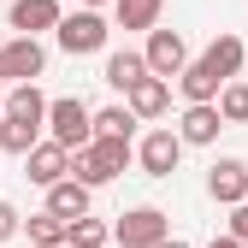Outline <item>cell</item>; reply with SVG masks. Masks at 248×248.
<instances>
[{"label": "cell", "instance_id": "obj_10", "mask_svg": "<svg viewBox=\"0 0 248 248\" xmlns=\"http://www.w3.org/2000/svg\"><path fill=\"white\" fill-rule=\"evenodd\" d=\"M207 195L219 201V207L248 201V166H242V160H213V166H207Z\"/></svg>", "mask_w": 248, "mask_h": 248}, {"label": "cell", "instance_id": "obj_4", "mask_svg": "<svg viewBox=\"0 0 248 248\" xmlns=\"http://www.w3.org/2000/svg\"><path fill=\"white\" fill-rule=\"evenodd\" d=\"M171 236V219L160 207H130V213H118V225H112V242L124 248H160Z\"/></svg>", "mask_w": 248, "mask_h": 248}, {"label": "cell", "instance_id": "obj_21", "mask_svg": "<svg viewBox=\"0 0 248 248\" xmlns=\"http://www.w3.org/2000/svg\"><path fill=\"white\" fill-rule=\"evenodd\" d=\"M136 112H130V101H124V107H101L95 112V136H136Z\"/></svg>", "mask_w": 248, "mask_h": 248}, {"label": "cell", "instance_id": "obj_1", "mask_svg": "<svg viewBox=\"0 0 248 248\" xmlns=\"http://www.w3.org/2000/svg\"><path fill=\"white\" fill-rule=\"evenodd\" d=\"M130 160H136L130 136H95L89 148H77V154H71V177H83L89 189H101V183H112Z\"/></svg>", "mask_w": 248, "mask_h": 248}, {"label": "cell", "instance_id": "obj_13", "mask_svg": "<svg viewBox=\"0 0 248 248\" xmlns=\"http://www.w3.org/2000/svg\"><path fill=\"white\" fill-rule=\"evenodd\" d=\"M118 95H130V89L148 77V53H136V47H124V53H107V71H101Z\"/></svg>", "mask_w": 248, "mask_h": 248}, {"label": "cell", "instance_id": "obj_23", "mask_svg": "<svg viewBox=\"0 0 248 248\" xmlns=\"http://www.w3.org/2000/svg\"><path fill=\"white\" fill-rule=\"evenodd\" d=\"M71 242L77 248H112V225H101V219H71Z\"/></svg>", "mask_w": 248, "mask_h": 248}, {"label": "cell", "instance_id": "obj_9", "mask_svg": "<svg viewBox=\"0 0 248 248\" xmlns=\"http://www.w3.org/2000/svg\"><path fill=\"white\" fill-rule=\"evenodd\" d=\"M0 53H6V77H12V83H36V77L47 71V47H42L36 36H12Z\"/></svg>", "mask_w": 248, "mask_h": 248}, {"label": "cell", "instance_id": "obj_19", "mask_svg": "<svg viewBox=\"0 0 248 248\" xmlns=\"http://www.w3.org/2000/svg\"><path fill=\"white\" fill-rule=\"evenodd\" d=\"M160 12H166V0H112L118 30H160Z\"/></svg>", "mask_w": 248, "mask_h": 248}, {"label": "cell", "instance_id": "obj_20", "mask_svg": "<svg viewBox=\"0 0 248 248\" xmlns=\"http://www.w3.org/2000/svg\"><path fill=\"white\" fill-rule=\"evenodd\" d=\"M6 112H18V118H36V124H47V95L36 83H12V95H6Z\"/></svg>", "mask_w": 248, "mask_h": 248}, {"label": "cell", "instance_id": "obj_29", "mask_svg": "<svg viewBox=\"0 0 248 248\" xmlns=\"http://www.w3.org/2000/svg\"><path fill=\"white\" fill-rule=\"evenodd\" d=\"M83 6H112V0H83Z\"/></svg>", "mask_w": 248, "mask_h": 248}, {"label": "cell", "instance_id": "obj_7", "mask_svg": "<svg viewBox=\"0 0 248 248\" xmlns=\"http://www.w3.org/2000/svg\"><path fill=\"white\" fill-rule=\"evenodd\" d=\"M148 71L154 77H183V65H189V42L177 36V30H148Z\"/></svg>", "mask_w": 248, "mask_h": 248}, {"label": "cell", "instance_id": "obj_27", "mask_svg": "<svg viewBox=\"0 0 248 248\" xmlns=\"http://www.w3.org/2000/svg\"><path fill=\"white\" fill-rule=\"evenodd\" d=\"M160 248H189V242H183V236H166V242H160Z\"/></svg>", "mask_w": 248, "mask_h": 248}, {"label": "cell", "instance_id": "obj_15", "mask_svg": "<svg viewBox=\"0 0 248 248\" xmlns=\"http://www.w3.org/2000/svg\"><path fill=\"white\" fill-rule=\"evenodd\" d=\"M201 59H207V71H219V77L231 83V77L242 71L248 47H242V36H231V30H225V36H213V42H207V53H201Z\"/></svg>", "mask_w": 248, "mask_h": 248}, {"label": "cell", "instance_id": "obj_24", "mask_svg": "<svg viewBox=\"0 0 248 248\" xmlns=\"http://www.w3.org/2000/svg\"><path fill=\"white\" fill-rule=\"evenodd\" d=\"M12 236H24V213L12 201H0V242H12Z\"/></svg>", "mask_w": 248, "mask_h": 248}, {"label": "cell", "instance_id": "obj_28", "mask_svg": "<svg viewBox=\"0 0 248 248\" xmlns=\"http://www.w3.org/2000/svg\"><path fill=\"white\" fill-rule=\"evenodd\" d=\"M0 83H12V77H6V53H0Z\"/></svg>", "mask_w": 248, "mask_h": 248}, {"label": "cell", "instance_id": "obj_11", "mask_svg": "<svg viewBox=\"0 0 248 248\" xmlns=\"http://www.w3.org/2000/svg\"><path fill=\"white\" fill-rule=\"evenodd\" d=\"M65 6L59 0H12V30L18 36H42V30H59Z\"/></svg>", "mask_w": 248, "mask_h": 248}, {"label": "cell", "instance_id": "obj_8", "mask_svg": "<svg viewBox=\"0 0 248 248\" xmlns=\"http://www.w3.org/2000/svg\"><path fill=\"white\" fill-rule=\"evenodd\" d=\"M219 130H225V112H219V101H189V107H183V118H177V136L189 142V148L219 142Z\"/></svg>", "mask_w": 248, "mask_h": 248}, {"label": "cell", "instance_id": "obj_22", "mask_svg": "<svg viewBox=\"0 0 248 248\" xmlns=\"http://www.w3.org/2000/svg\"><path fill=\"white\" fill-rule=\"evenodd\" d=\"M219 112H225V124H248V83L242 77H231L219 89Z\"/></svg>", "mask_w": 248, "mask_h": 248}, {"label": "cell", "instance_id": "obj_12", "mask_svg": "<svg viewBox=\"0 0 248 248\" xmlns=\"http://www.w3.org/2000/svg\"><path fill=\"white\" fill-rule=\"evenodd\" d=\"M124 101H130L136 118H166V107H171V77H154V71H148Z\"/></svg>", "mask_w": 248, "mask_h": 248}, {"label": "cell", "instance_id": "obj_6", "mask_svg": "<svg viewBox=\"0 0 248 248\" xmlns=\"http://www.w3.org/2000/svg\"><path fill=\"white\" fill-rule=\"evenodd\" d=\"M24 177H30V183H42V189H53L59 177H71V148H65V142H53V136L36 142V148L24 154Z\"/></svg>", "mask_w": 248, "mask_h": 248}, {"label": "cell", "instance_id": "obj_32", "mask_svg": "<svg viewBox=\"0 0 248 248\" xmlns=\"http://www.w3.org/2000/svg\"><path fill=\"white\" fill-rule=\"evenodd\" d=\"M112 248H124V242H112Z\"/></svg>", "mask_w": 248, "mask_h": 248}, {"label": "cell", "instance_id": "obj_14", "mask_svg": "<svg viewBox=\"0 0 248 248\" xmlns=\"http://www.w3.org/2000/svg\"><path fill=\"white\" fill-rule=\"evenodd\" d=\"M24 236H30V248H59V242H71V219H59L53 207H42V213L24 219Z\"/></svg>", "mask_w": 248, "mask_h": 248}, {"label": "cell", "instance_id": "obj_30", "mask_svg": "<svg viewBox=\"0 0 248 248\" xmlns=\"http://www.w3.org/2000/svg\"><path fill=\"white\" fill-rule=\"evenodd\" d=\"M0 118H6V101H0Z\"/></svg>", "mask_w": 248, "mask_h": 248}, {"label": "cell", "instance_id": "obj_26", "mask_svg": "<svg viewBox=\"0 0 248 248\" xmlns=\"http://www.w3.org/2000/svg\"><path fill=\"white\" fill-rule=\"evenodd\" d=\"M207 248H248V242H236V236H231V231H225V236H213V242H207Z\"/></svg>", "mask_w": 248, "mask_h": 248}, {"label": "cell", "instance_id": "obj_25", "mask_svg": "<svg viewBox=\"0 0 248 248\" xmlns=\"http://www.w3.org/2000/svg\"><path fill=\"white\" fill-rule=\"evenodd\" d=\"M225 225H231V236H236V242H248V201H236V207H231V219H225Z\"/></svg>", "mask_w": 248, "mask_h": 248}, {"label": "cell", "instance_id": "obj_31", "mask_svg": "<svg viewBox=\"0 0 248 248\" xmlns=\"http://www.w3.org/2000/svg\"><path fill=\"white\" fill-rule=\"evenodd\" d=\"M59 248H77V242H59Z\"/></svg>", "mask_w": 248, "mask_h": 248}, {"label": "cell", "instance_id": "obj_2", "mask_svg": "<svg viewBox=\"0 0 248 248\" xmlns=\"http://www.w3.org/2000/svg\"><path fill=\"white\" fill-rule=\"evenodd\" d=\"M47 136L77 154V148L95 142V112H89L77 95H59V101H47Z\"/></svg>", "mask_w": 248, "mask_h": 248}, {"label": "cell", "instance_id": "obj_16", "mask_svg": "<svg viewBox=\"0 0 248 248\" xmlns=\"http://www.w3.org/2000/svg\"><path fill=\"white\" fill-rule=\"evenodd\" d=\"M42 130H47V124H36V118H18V112H6V118H0V154H18V160H24V154H30V148L42 142Z\"/></svg>", "mask_w": 248, "mask_h": 248}, {"label": "cell", "instance_id": "obj_18", "mask_svg": "<svg viewBox=\"0 0 248 248\" xmlns=\"http://www.w3.org/2000/svg\"><path fill=\"white\" fill-rule=\"evenodd\" d=\"M177 89H183V101H219L225 77L207 71V59H189V65H183V77H177Z\"/></svg>", "mask_w": 248, "mask_h": 248}, {"label": "cell", "instance_id": "obj_17", "mask_svg": "<svg viewBox=\"0 0 248 248\" xmlns=\"http://www.w3.org/2000/svg\"><path fill=\"white\" fill-rule=\"evenodd\" d=\"M89 195H95V189H89L83 177H59L53 189H47V207L59 213V219H83V213H89Z\"/></svg>", "mask_w": 248, "mask_h": 248}, {"label": "cell", "instance_id": "obj_5", "mask_svg": "<svg viewBox=\"0 0 248 248\" xmlns=\"http://www.w3.org/2000/svg\"><path fill=\"white\" fill-rule=\"evenodd\" d=\"M183 148H189V142H183L177 130H166V124H160V130H148V136L136 142V166H142L148 177H171V171H177V160H183Z\"/></svg>", "mask_w": 248, "mask_h": 248}, {"label": "cell", "instance_id": "obj_3", "mask_svg": "<svg viewBox=\"0 0 248 248\" xmlns=\"http://www.w3.org/2000/svg\"><path fill=\"white\" fill-rule=\"evenodd\" d=\"M53 36H59V47H65L71 59H83V53H101L112 30H107L101 6H83V12H65V18H59V30H53Z\"/></svg>", "mask_w": 248, "mask_h": 248}]
</instances>
